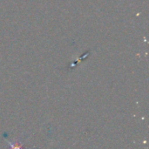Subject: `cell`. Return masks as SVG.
Masks as SVG:
<instances>
[{
  "mask_svg": "<svg viewBox=\"0 0 149 149\" xmlns=\"http://www.w3.org/2000/svg\"><path fill=\"white\" fill-rule=\"evenodd\" d=\"M7 142H8V145L11 148V149H25L22 145H19L17 142L13 143L10 141H7Z\"/></svg>",
  "mask_w": 149,
  "mask_h": 149,
  "instance_id": "6da1fadb",
  "label": "cell"
}]
</instances>
